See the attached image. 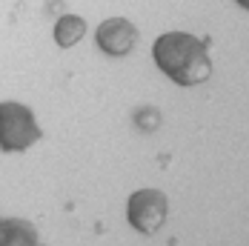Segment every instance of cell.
Segmentation results:
<instances>
[{"label":"cell","mask_w":249,"mask_h":246,"mask_svg":"<svg viewBox=\"0 0 249 246\" xmlns=\"http://www.w3.org/2000/svg\"><path fill=\"white\" fill-rule=\"evenodd\" d=\"M43 138L35 112L18 103V100H3L0 103V152L15 155V152H26Z\"/></svg>","instance_id":"cell-2"},{"label":"cell","mask_w":249,"mask_h":246,"mask_svg":"<svg viewBox=\"0 0 249 246\" xmlns=\"http://www.w3.org/2000/svg\"><path fill=\"white\" fill-rule=\"evenodd\" d=\"M235 3H238L241 9H249V0H235Z\"/></svg>","instance_id":"cell-7"},{"label":"cell","mask_w":249,"mask_h":246,"mask_svg":"<svg viewBox=\"0 0 249 246\" xmlns=\"http://www.w3.org/2000/svg\"><path fill=\"white\" fill-rule=\"evenodd\" d=\"M138 40H141L138 26L132 20H126V18H106L98 26V32H95L98 49L103 54H109V57H126L138 46Z\"/></svg>","instance_id":"cell-4"},{"label":"cell","mask_w":249,"mask_h":246,"mask_svg":"<svg viewBox=\"0 0 249 246\" xmlns=\"http://www.w3.org/2000/svg\"><path fill=\"white\" fill-rule=\"evenodd\" d=\"M155 66L178 86H198L212 77V57L206 43L189 32H163L152 43Z\"/></svg>","instance_id":"cell-1"},{"label":"cell","mask_w":249,"mask_h":246,"mask_svg":"<svg viewBox=\"0 0 249 246\" xmlns=\"http://www.w3.org/2000/svg\"><path fill=\"white\" fill-rule=\"evenodd\" d=\"M166 212H169V200L160 189H138L126 200V221L141 235L158 232L166 223Z\"/></svg>","instance_id":"cell-3"},{"label":"cell","mask_w":249,"mask_h":246,"mask_svg":"<svg viewBox=\"0 0 249 246\" xmlns=\"http://www.w3.org/2000/svg\"><path fill=\"white\" fill-rule=\"evenodd\" d=\"M83 35H86V20H83L80 15H60V18L54 20L52 37H54V43H57L60 49H72L75 43L83 40Z\"/></svg>","instance_id":"cell-6"},{"label":"cell","mask_w":249,"mask_h":246,"mask_svg":"<svg viewBox=\"0 0 249 246\" xmlns=\"http://www.w3.org/2000/svg\"><path fill=\"white\" fill-rule=\"evenodd\" d=\"M37 246H43V244H37Z\"/></svg>","instance_id":"cell-8"},{"label":"cell","mask_w":249,"mask_h":246,"mask_svg":"<svg viewBox=\"0 0 249 246\" xmlns=\"http://www.w3.org/2000/svg\"><path fill=\"white\" fill-rule=\"evenodd\" d=\"M37 226L23 218L0 221V246H37Z\"/></svg>","instance_id":"cell-5"}]
</instances>
